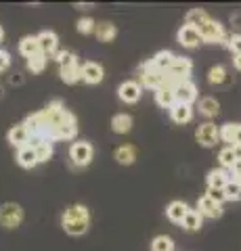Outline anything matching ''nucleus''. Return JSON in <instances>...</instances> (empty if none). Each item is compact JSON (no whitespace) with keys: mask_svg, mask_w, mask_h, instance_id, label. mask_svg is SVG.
<instances>
[{"mask_svg":"<svg viewBox=\"0 0 241 251\" xmlns=\"http://www.w3.org/2000/svg\"><path fill=\"white\" fill-rule=\"evenodd\" d=\"M46 54L44 52H38V54H34L32 59H27V69L32 74H40V72H44V67H46Z\"/></svg>","mask_w":241,"mask_h":251,"instance_id":"35","label":"nucleus"},{"mask_svg":"<svg viewBox=\"0 0 241 251\" xmlns=\"http://www.w3.org/2000/svg\"><path fill=\"white\" fill-rule=\"evenodd\" d=\"M59 75L65 84H76L78 80H82V65L76 63V65H69V67H61Z\"/></svg>","mask_w":241,"mask_h":251,"instance_id":"29","label":"nucleus"},{"mask_svg":"<svg viewBox=\"0 0 241 251\" xmlns=\"http://www.w3.org/2000/svg\"><path fill=\"white\" fill-rule=\"evenodd\" d=\"M174 59H176V54H174V52H170V50H160L149 63H151L155 69H160V72L168 74V72H170V67H172V63H174Z\"/></svg>","mask_w":241,"mask_h":251,"instance_id":"23","label":"nucleus"},{"mask_svg":"<svg viewBox=\"0 0 241 251\" xmlns=\"http://www.w3.org/2000/svg\"><path fill=\"white\" fill-rule=\"evenodd\" d=\"M19 52H21L26 59H32L34 54L42 52V50H40V42H38V36H26V38H21V42H19Z\"/></svg>","mask_w":241,"mask_h":251,"instance_id":"24","label":"nucleus"},{"mask_svg":"<svg viewBox=\"0 0 241 251\" xmlns=\"http://www.w3.org/2000/svg\"><path fill=\"white\" fill-rule=\"evenodd\" d=\"M233 65H235L241 72V54H235V57H233Z\"/></svg>","mask_w":241,"mask_h":251,"instance_id":"44","label":"nucleus"},{"mask_svg":"<svg viewBox=\"0 0 241 251\" xmlns=\"http://www.w3.org/2000/svg\"><path fill=\"white\" fill-rule=\"evenodd\" d=\"M138 75H141V82L145 88H151V90H160L161 86L166 84V74L155 69L151 63H145L141 67V72H138Z\"/></svg>","mask_w":241,"mask_h":251,"instance_id":"6","label":"nucleus"},{"mask_svg":"<svg viewBox=\"0 0 241 251\" xmlns=\"http://www.w3.org/2000/svg\"><path fill=\"white\" fill-rule=\"evenodd\" d=\"M76 134H78V122H76V117H72V120L65 122L63 126H59V128L51 130L46 138L55 143V140H72Z\"/></svg>","mask_w":241,"mask_h":251,"instance_id":"11","label":"nucleus"},{"mask_svg":"<svg viewBox=\"0 0 241 251\" xmlns=\"http://www.w3.org/2000/svg\"><path fill=\"white\" fill-rule=\"evenodd\" d=\"M9 65H11V54L6 50H0V72H4Z\"/></svg>","mask_w":241,"mask_h":251,"instance_id":"42","label":"nucleus"},{"mask_svg":"<svg viewBox=\"0 0 241 251\" xmlns=\"http://www.w3.org/2000/svg\"><path fill=\"white\" fill-rule=\"evenodd\" d=\"M197 211L204 218H220L222 216V205H218L216 201H212L208 197V195H204V197H199V201H197Z\"/></svg>","mask_w":241,"mask_h":251,"instance_id":"13","label":"nucleus"},{"mask_svg":"<svg viewBox=\"0 0 241 251\" xmlns=\"http://www.w3.org/2000/svg\"><path fill=\"white\" fill-rule=\"evenodd\" d=\"M195 140L201 147H214L216 143L220 140V128L216 126L214 122H206V124H199L197 130H195Z\"/></svg>","mask_w":241,"mask_h":251,"instance_id":"4","label":"nucleus"},{"mask_svg":"<svg viewBox=\"0 0 241 251\" xmlns=\"http://www.w3.org/2000/svg\"><path fill=\"white\" fill-rule=\"evenodd\" d=\"M220 111V103L214 97H204L199 100V113L206 117H216Z\"/></svg>","mask_w":241,"mask_h":251,"instance_id":"30","label":"nucleus"},{"mask_svg":"<svg viewBox=\"0 0 241 251\" xmlns=\"http://www.w3.org/2000/svg\"><path fill=\"white\" fill-rule=\"evenodd\" d=\"M208 19H210V15L204 9H191L189 13H187V17H185V25L199 27V25H204Z\"/></svg>","mask_w":241,"mask_h":251,"instance_id":"32","label":"nucleus"},{"mask_svg":"<svg viewBox=\"0 0 241 251\" xmlns=\"http://www.w3.org/2000/svg\"><path fill=\"white\" fill-rule=\"evenodd\" d=\"M170 117H172L176 124H187V122H191V117H193V107H191V105H185V103H176L172 109H170Z\"/></svg>","mask_w":241,"mask_h":251,"instance_id":"26","label":"nucleus"},{"mask_svg":"<svg viewBox=\"0 0 241 251\" xmlns=\"http://www.w3.org/2000/svg\"><path fill=\"white\" fill-rule=\"evenodd\" d=\"M151 251H174V241L168 234H160L151 241Z\"/></svg>","mask_w":241,"mask_h":251,"instance_id":"34","label":"nucleus"},{"mask_svg":"<svg viewBox=\"0 0 241 251\" xmlns=\"http://www.w3.org/2000/svg\"><path fill=\"white\" fill-rule=\"evenodd\" d=\"M111 130L115 134H126L132 130V117L128 113H118L111 117Z\"/></svg>","mask_w":241,"mask_h":251,"instance_id":"27","label":"nucleus"},{"mask_svg":"<svg viewBox=\"0 0 241 251\" xmlns=\"http://www.w3.org/2000/svg\"><path fill=\"white\" fill-rule=\"evenodd\" d=\"M17 163L21 168H26V170H32V168H36L38 163V155H36V151H34V147H23V149H19L17 151Z\"/></svg>","mask_w":241,"mask_h":251,"instance_id":"21","label":"nucleus"},{"mask_svg":"<svg viewBox=\"0 0 241 251\" xmlns=\"http://www.w3.org/2000/svg\"><path fill=\"white\" fill-rule=\"evenodd\" d=\"M220 138L227 143V147L241 145V124H224L220 128Z\"/></svg>","mask_w":241,"mask_h":251,"instance_id":"16","label":"nucleus"},{"mask_svg":"<svg viewBox=\"0 0 241 251\" xmlns=\"http://www.w3.org/2000/svg\"><path fill=\"white\" fill-rule=\"evenodd\" d=\"M231 23H233V27H241V13H235L231 17Z\"/></svg>","mask_w":241,"mask_h":251,"instance_id":"43","label":"nucleus"},{"mask_svg":"<svg viewBox=\"0 0 241 251\" xmlns=\"http://www.w3.org/2000/svg\"><path fill=\"white\" fill-rule=\"evenodd\" d=\"M187 214H189V205H187L185 201H172L166 207L168 220H172V222H176V224H183V220H185Z\"/></svg>","mask_w":241,"mask_h":251,"instance_id":"22","label":"nucleus"},{"mask_svg":"<svg viewBox=\"0 0 241 251\" xmlns=\"http://www.w3.org/2000/svg\"><path fill=\"white\" fill-rule=\"evenodd\" d=\"M29 147H34V151L38 155V161L44 163V161H49L51 157H53V140L49 138H44V136H34V138H29Z\"/></svg>","mask_w":241,"mask_h":251,"instance_id":"10","label":"nucleus"},{"mask_svg":"<svg viewBox=\"0 0 241 251\" xmlns=\"http://www.w3.org/2000/svg\"><path fill=\"white\" fill-rule=\"evenodd\" d=\"M201 222H204V216H201L197 209H189V214H187L183 220V228L189 230V232H195L201 228Z\"/></svg>","mask_w":241,"mask_h":251,"instance_id":"31","label":"nucleus"},{"mask_svg":"<svg viewBox=\"0 0 241 251\" xmlns=\"http://www.w3.org/2000/svg\"><path fill=\"white\" fill-rule=\"evenodd\" d=\"M38 42H40V50L49 57V54H55L57 52V46H59V38L55 31L51 29H44L38 34Z\"/></svg>","mask_w":241,"mask_h":251,"instance_id":"17","label":"nucleus"},{"mask_svg":"<svg viewBox=\"0 0 241 251\" xmlns=\"http://www.w3.org/2000/svg\"><path fill=\"white\" fill-rule=\"evenodd\" d=\"M23 222V209L17 203H2L0 205V224L4 228H17V226Z\"/></svg>","mask_w":241,"mask_h":251,"instance_id":"3","label":"nucleus"},{"mask_svg":"<svg viewBox=\"0 0 241 251\" xmlns=\"http://www.w3.org/2000/svg\"><path fill=\"white\" fill-rule=\"evenodd\" d=\"M92 155H95V149H92V145L86 143V140L74 143L69 147V159H72L74 166H78V168H86L92 161Z\"/></svg>","mask_w":241,"mask_h":251,"instance_id":"5","label":"nucleus"},{"mask_svg":"<svg viewBox=\"0 0 241 251\" xmlns=\"http://www.w3.org/2000/svg\"><path fill=\"white\" fill-rule=\"evenodd\" d=\"M174 94H176V103L191 105L193 100H197V86L193 84L191 80L181 82V84L174 86Z\"/></svg>","mask_w":241,"mask_h":251,"instance_id":"9","label":"nucleus"},{"mask_svg":"<svg viewBox=\"0 0 241 251\" xmlns=\"http://www.w3.org/2000/svg\"><path fill=\"white\" fill-rule=\"evenodd\" d=\"M23 126L27 128L29 132V136H42L44 134V117H42V111H38V113H29L26 117V122H23Z\"/></svg>","mask_w":241,"mask_h":251,"instance_id":"19","label":"nucleus"},{"mask_svg":"<svg viewBox=\"0 0 241 251\" xmlns=\"http://www.w3.org/2000/svg\"><path fill=\"white\" fill-rule=\"evenodd\" d=\"M95 34L101 42H111V40H115V36H118V27L109 21H103V23H97Z\"/></svg>","mask_w":241,"mask_h":251,"instance_id":"28","label":"nucleus"},{"mask_svg":"<svg viewBox=\"0 0 241 251\" xmlns=\"http://www.w3.org/2000/svg\"><path fill=\"white\" fill-rule=\"evenodd\" d=\"M229 50L233 54H241V34H233L231 42H229Z\"/></svg>","mask_w":241,"mask_h":251,"instance_id":"41","label":"nucleus"},{"mask_svg":"<svg viewBox=\"0 0 241 251\" xmlns=\"http://www.w3.org/2000/svg\"><path fill=\"white\" fill-rule=\"evenodd\" d=\"M61 224H63V230L72 237H80L88 230L90 224V214L86 205H69L65 209L63 218H61Z\"/></svg>","mask_w":241,"mask_h":251,"instance_id":"1","label":"nucleus"},{"mask_svg":"<svg viewBox=\"0 0 241 251\" xmlns=\"http://www.w3.org/2000/svg\"><path fill=\"white\" fill-rule=\"evenodd\" d=\"M218 161H220V166L224 168V170H233V166L237 163V157H235V149L233 147H224L222 151L218 153Z\"/></svg>","mask_w":241,"mask_h":251,"instance_id":"33","label":"nucleus"},{"mask_svg":"<svg viewBox=\"0 0 241 251\" xmlns=\"http://www.w3.org/2000/svg\"><path fill=\"white\" fill-rule=\"evenodd\" d=\"M76 29L80 31V34H90V31H95L97 29V23L95 19H90V17H84L76 23Z\"/></svg>","mask_w":241,"mask_h":251,"instance_id":"39","label":"nucleus"},{"mask_svg":"<svg viewBox=\"0 0 241 251\" xmlns=\"http://www.w3.org/2000/svg\"><path fill=\"white\" fill-rule=\"evenodd\" d=\"M176 38H178V44L185 46V49H197V46L204 42V40H201L199 29L193 27V25H183L181 29H178Z\"/></svg>","mask_w":241,"mask_h":251,"instance_id":"8","label":"nucleus"},{"mask_svg":"<svg viewBox=\"0 0 241 251\" xmlns=\"http://www.w3.org/2000/svg\"><path fill=\"white\" fill-rule=\"evenodd\" d=\"M113 157L118 163H122V166H130V163L136 161V149L132 145H122L113 151Z\"/></svg>","mask_w":241,"mask_h":251,"instance_id":"25","label":"nucleus"},{"mask_svg":"<svg viewBox=\"0 0 241 251\" xmlns=\"http://www.w3.org/2000/svg\"><path fill=\"white\" fill-rule=\"evenodd\" d=\"M224 195H227V201H237L241 199V182L233 178L231 182L224 186Z\"/></svg>","mask_w":241,"mask_h":251,"instance_id":"37","label":"nucleus"},{"mask_svg":"<svg viewBox=\"0 0 241 251\" xmlns=\"http://www.w3.org/2000/svg\"><path fill=\"white\" fill-rule=\"evenodd\" d=\"M235 180H239V182H241V178H235Z\"/></svg>","mask_w":241,"mask_h":251,"instance_id":"46","label":"nucleus"},{"mask_svg":"<svg viewBox=\"0 0 241 251\" xmlns=\"http://www.w3.org/2000/svg\"><path fill=\"white\" fill-rule=\"evenodd\" d=\"M155 103L164 109H172L176 105V94H174V88L172 86H161L160 90H155Z\"/></svg>","mask_w":241,"mask_h":251,"instance_id":"20","label":"nucleus"},{"mask_svg":"<svg viewBox=\"0 0 241 251\" xmlns=\"http://www.w3.org/2000/svg\"><path fill=\"white\" fill-rule=\"evenodd\" d=\"M55 57H57L59 67H69V65H76V63H78L76 52H72V50H61V52L55 54Z\"/></svg>","mask_w":241,"mask_h":251,"instance_id":"38","label":"nucleus"},{"mask_svg":"<svg viewBox=\"0 0 241 251\" xmlns=\"http://www.w3.org/2000/svg\"><path fill=\"white\" fill-rule=\"evenodd\" d=\"M231 180H233V176H231L229 170H224V168L210 170V174H208V188H220V191H224V186H227Z\"/></svg>","mask_w":241,"mask_h":251,"instance_id":"15","label":"nucleus"},{"mask_svg":"<svg viewBox=\"0 0 241 251\" xmlns=\"http://www.w3.org/2000/svg\"><path fill=\"white\" fill-rule=\"evenodd\" d=\"M227 69H224L222 65H214L212 69H210V72H208V80H210V84H216V86H218V84H224V82H227Z\"/></svg>","mask_w":241,"mask_h":251,"instance_id":"36","label":"nucleus"},{"mask_svg":"<svg viewBox=\"0 0 241 251\" xmlns=\"http://www.w3.org/2000/svg\"><path fill=\"white\" fill-rule=\"evenodd\" d=\"M118 94H120V99L124 100V103H136V100L141 99V86H138L136 82L128 80V82H124L120 86Z\"/></svg>","mask_w":241,"mask_h":251,"instance_id":"18","label":"nucleus"},{"mask_svg":"<svg viewBox=\"0 0 241 251\" xmlns=\"http://www.w3.org/2000/svg\"><path fill=\"white\" fill-rule=\"evenodd\" d=\"M2 38H4V31H2V27H0V42H2Z\"/></svg>","mask_w":241,"mask_h":251,"instance_id":"45","label":"nucleus"},{"mask_svg":"<svg viewBox=\"0 0 241 251\" xmlns=\"http://www.w3.org/2000/svg\"><path fill=\"white\" fill-rule=\"evenodd\" d=\"M208 197L212 199V201H216L218 205H222L224 201H227V195H224V191H220V188H208Z\"/></svg>","mask_w":241,"mask_h":251,"instance_id":"40","label":"nucleus"},{"mask_svg":"<svg viewBox=\"0 0 241 251\" xmlns=\"http://www.w3.org/2000/svg\"><path fill=\"white\" fill-rule=\"evenodd\" d=\"M103 75H105L103 67L95 61H86L82 65V80L86 84H99L101 80H103Z\"/></svg>","mask_w":241,"mask_h":251,"instance_id":"14","label":"nucleus"},{"mask_svg":"<svg viewBox=\"0 0 241 251\" xmlns=\"http://www.w3.org/2000/svg\"><path fill=\"white\" fill-rule=\"evenodd\" d=\"M191 72H193V63L191 59L187 57H176L172 67H170V72L166 74V86H174L181 84V82H187L191 77Z\"/></svg>","mask_w":241,"mask_h":251,"instance_id":"2","label":"nucleus"},{"mask_svg":"<svg viewBox=\"0 0 241 251\" xmlns=\"http://www.w3.org/2000/svg\"><path fill=\"white\" fill-rule=\"evenodd\" d=\"M29 138H32V136H29V132H27V128H26L23 124L13 126V128L9 130V134H6V140H9V145L17 147V151L29 145Z\"/></svg>","mask_w":241,"mask_h":251,"instance_id":"12","label":"nucleus"},{"mask_svg":"<svg viewBox=\"0 0 241 251\" xmlns=\"http://www.w3.org/2000/svg\"><path fill=\"white\" fill-rule=\"evenodd\" d=\"M199 34H201V40L204 42H210V44H222L224 36H227V31H224V27L220 25L218 21H214L212 17H210L204 25H199Z\"/></svg>","mask_w":241,"mask_h":251,"instance_id":"7","label":"nucleus"}]
</instances>
